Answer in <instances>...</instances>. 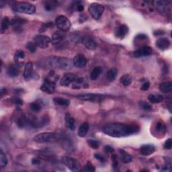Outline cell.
Returning a JSON list of instances; mask_svg holds the SVG:
<instances>
[{"label": "cell", "mask_w": 172, "mask_h": 172, "mask_svg": "<svg viewBox=\"0 0 172 172\" xmlns=\"http://www.w3.org/2000/svg\"><path fill=\"white\" fill-rule=\"evenodd\" d=\"M104 150L106 151V152H107V153H112V152L114 151L113 148L111 146H110V145L105 146Z\"/></svg>", "instance_id": "cell-50"}, {"label": "cell", "mask_w": 172, "mask_h": 172, "mask_svg": "<svg viewBox=\"0 0 172 172\" xmlns=\"http://www.w3.org/2000/svg\"><path fill=\"white\" fill-rule=\"evenodd\" d=\"M117 75V70L116 69H111L107 73V79L112 82L115 80Z\"/></svg>", "instance_id": "cell-34"}, {"label": "cell", "mask_w": 172, "mask_h": 172, "mask_svg": "<svg viewBox=\"0 0 172 172\" xmlns=\"http://www.w3.org/2000/svg\"><path fill=\"white\" fill-rule=\"evenodd\" d=\"M155 151V145L152 144H147V145H143L140 148V151L141 153L145 156H149L153 154Z\"/></svg>", "instance_id": "cell-20"}, {"label": "cell", "mask_w": 172, "mask_h": 172, "mask_svg": "<svg viewBox=\"0 0 172 172\" xmlns=\"http://www.w3.org/2000/svg\"><path fill=\"white\" fill-rule=\"evenodd\" d=\"M156 46L160 50H166L170 46V42L167 38L161 37L157 39L156 41Z\"/></svg>", "instance_id": "cell-22"}, {"label": "cell", "mask_w": 172, "mask_h": 172, "mask_svg": "<svg viewBox=\"0 0 172 172\" xmlns=\"http://www.w3.org/2000/svg\"><path fill=\"white\" fill-rule=\"evenodd\" d=\"M94 157L98 159V161H99L100 162H105V158L103 157L102 155H101L100 154H98V153H95L94 155Z\"/></svg>", "instance_id": "cell-48"}, {"label": "cell", "mask_w": 172, "mask_h": 172, "mask_svg": "<svg viewBox=\"0 0 172 172\" xmlns=\"http://www.w3.org/2000/svg\"><path fill=\"white\" fill-rule=\"evenodd\" d=\"M129 33V28L125 24L118 26L115 30V36L118 38H124Z\"/></svg>", "instance_id": "cell-15"}, {"label": "cell", "mask_w": 172, "mask_h": 172, "mask_svg": "<svg viewBox=\"0 0 172 172\" xmlns=\"http://www.w3.org/2000/svg\"><path fill=\"white\" fill-rule=\"evenodd\" d=\"M25 53L22 50H18L15 52L14 55V61L15 65L18 67H22L24 63Z\"/></svg>", "instance_id": "cell-16"}, {"label": "cell", "mask_w": 172, "mask_h": 172, "mask_svg": "<svg viewBox=\"0 0 172 172\" xmlns=\"http://www.w3.org/2000/svg\"><path fill=\"white\" fill-rule=\"evenodd\" d=\"M87 143H88L90 147L92 148V149H98L99 146V143L98 141H95V140H93V139L88 140Z\"/></svg>", "instance_id": "cell-41"}, {"label": "cell", "mask_w": 172, "mask_h": 172, "mask_svg": "<svg viewBox=\"0 0 172 172\" xmlns=\"http://www.w3.org/2000/svg\"><path fill=\"white\" fill-rule=\"evenodd\" d=\"M12 102L13 103H14L16 105H22L23 104V101L20 98H17V97H15L12 99Z\"/></svg>", "instance_id": "cell-46"}, {"label": "cell", "mask_w": 172, "mask_h": 172, "mask_svg": "<svg viewBox=\"0 0 172 172\" xmlns=\"http://www.w3.org/2000/svg\"><path fill=\"white\" fill-rule=\"evenodd\" d=\"M11 8L14 11L26 14H33L36 11L35 6L26 2H14L11 4Z\"/></svg>", "instance_id": "cell-2"}, {"label": "cell", "mask_w": 172, "mask_h": 172, "mask_svg": "<svg viewBox=\"0 0 172 172\" xmlns=\"http://www.w3.org/2000/svg\"><path fill=\"white\" fill-rule=\"evenodd\" d=\"M41 90L46 94H53L55 91V82L49 78H46L45 82L41 87Z\"/></svg>", "instance_id": "cell-10"}, {"label": "cell", "mask_w": 172, "mask_h": 172, "mask_svg": "<svg viewBox=\"0 0 172 172\" xmlns=\"http://www.w3.org/2000/svg\"><path fill=\"white\" fill-rule=\"evenodd\" d=\"M163 147H164V149H171V147H172V139L171 138L168 139L167 141H165V142L164 143Z\"/></svg>", "instance_id": "cell-43"}, {"label": "cell", "mask_w": 172, "mask_h": 172, "mask_svg": "<svg viewBox=\"0 0 172 172\" xmlns=\"http://www.w3.org/2000/svg\"><path fill=\"white\" fill-rule=\"evenodd\" d=\"M73 65L78 68L85 67L87 64V60L82 54H78L75 56L73 59Z\"/></svg>", "instance_id": "cell-12"}, {"label": "cell", "mask_w": 172, "mask_h": 172, "mask_svg": "<svg viewBox=\"0 0 172 172\" xmlns=\"http://www.w3.org/2000/svg\"><path fill=\"white\" fill-rule=\"evenodd\" d=\"M55 25L63 32H67L70 29L71 26V23L66 16L63 15H60L55 20Z\"/></svg>", "instance_id": "cell-5"}, {"label": "cell", "mask_w": 172, "mask_h": 172, "mask_svg": "<svg viewBox=\"0 0 172 172\" xmlns=\"http://www.w3.org/2000/svg\"><path fill=\"white\" fill-rule=\"evenodd\" d=\"M26 47L27 48V49L29 50L30 53H34L37 51V45L34 42H29L26 45Z\"/></svg>", "instance_id": "cell-38"}, {"label": "cell", "mask_w": 172, "mask_h": 172, "mask_svg": "<svg viewBox=\"0 0 172 172\" xmlns=\"http://www.w3.org/2000/svg\"><path fill=\"white\" fill-rule=\"evenodd\" d=\"M65 122H66V125H67V128L69 130L73 131L75 129L74 118L72 117V116L69 113H67L65 115Z\"/></svg>", "instance_id": "cell-24"}, {"label": "cell", "mask_w": 172, "mask_h": 172, "mask_svg": "<svg viewBox=\"0 0 172 172\" xmlns=\"http://www.w3.org/2000/svg\"><path fill=\"white\" fill-rule=\"evenodd\" d=\"M57 6V2L56 1H47L45 3V8L47 11H51L55 9Z\"/></svg>", "instance_id": "cell-32"}, {"label": "cell", "mask_w": 172, "mask_h": 172, "mask_svg": "<svg viewBox=\"0 0 172 172\" xmlns=\"http://www.w3.org/2000/svg\"><path fill=\"white\" fill-rule=\"evenodd\" d=\"M6 2L5 1H1V2H0V7H1V8H2L3 6H6Z\"/></svg>", "instance_id": "cell-53"}, {"label": "cell", "mask_w": 172, "mask_h": 172, "mask_svg": "<svg viewBox=\"0 0 172 172\" xmlns=\"http://www.w3.org/2000/svg\"><path fill=\"white\" fill-rule=\"evenodd\" d=\"M105 98L106 95L99 94H84L77 95V98L81 100L91 102H101Z\"/></svg>", "instance_id": "cell-7"}, {"label": "cell", "mask_w": 172, "mask_h": 172, "mask_svg": "<svg viewBox=\"0 0 172 172\" xmlns=\"http://www.w3.org/2000/svg\"><path fill=\"white\" fill-rule=\"evenodd\" d=\"M90 126L87 122H84L79 126L78 129V135L80 137H85L89 131Z\"/></svg>", "instance_id": "cell-23"}, {"label": "cell", "mask_w": 172, "mask_h": 172, "mask_svg": "<svg viewBox=\"0 0 172 172\" xmlns=\"http://www.w3.org/2000/svg\"><path fill=\"white\" fill-rule=\"evenodd\" d=\"M57 139V135L53 133H42L37 135L34 137V141L38 143H46L53 142Z\"/></svg>", "instance_id": "cell-4"}, {"label": "cell", "mask_w": 172, "mask_h": 172, "mask_svg": "<svg viewBox=\"0 0 172 172\" xmlns=\"http://www.w3.org/2000/svg\"><path fill=\"white\" fill-rule=\"evenodd\" d=\"M84 10V7L82 4H81V3H79V4L77 5V10L78 11H79V12H81V11H83Z\"/></svg>", "instance_id": "cell-51"}, {"label": "cell", "mask_w": 172, "mask_h": 172, "mask_svg": "<svg viewBox=\"0 0 172 172\" xmlns=\"http://www.w3.org/2000/svg\"><path fill=\"white\" fill-rule=\"evenodd\" d=\"M26 23V20L20 18H15L11 20V26H12L15 30H20L24 24Z\"/></svg>", "instance_id": "cell-21"}, {"label": "cell", "mask_w": 172, "mask_h": 172, "mask_svg": "<svg viewBox=\"0 0 172 172\" xmlns=\"http://www.w3.org/2000/svg\"><path fill=\"white\" fill-rule=\"evenodd\" d=\"M140 128L137 125H126L122 123L107 124L103 128V132L112 137H127L139 133Z\"/></svg>", "instance_id": "cell-1"}, {"label": "cell", "mask_w": 172, "mask_h": 172, "mask_svg": "<svg viewBox=\"0 0 172 172\" xmlns=\"http://www.w3.org/2000/svg\"><path fill=\"white\" fill-rule=\"evenodd\" d=\"M120 154H121L122 161L125 163H129L132 161L131 155L128 153L125 150H120Z\"/></svg>", "instance_id": "cell-31"}, {"label": "cell", "mask_w": 172, "mask_h": 172, "mask_svg": "<svg viewBox=\"0 0 172 172\" xmlns=\"http://www.w3.org/2000/svg\"><path fill=\"white\" fill-rule=\"evenodd\" d=\"M149 87H150V83L147 82H145L143 84L141 87V90H143V91H147V90H149Z\"/></svg>", "instance_id": "cell-47"}, {"label": "cell", "mask_w": 172, "mask_h": 172, "mask_svg": "<svg viewBox=\"0 0 172 172\" xmlns=\"http://www.w3.org/2000/svg\"><path fill=\"white\" fill-rule=\"evenodd\" d=\"M84 171H90V172H94L95 171V168L92 163L90 162H87L86 165L84 167Z\"/></svg>", "instance_id": "cell-42"}, {"label": "cell", "mask_w": 172, "mask_h": 172, "mask_svg": "<svg viewBox=\"0 0 172 172\" xmlns=\"http://www.w3.org/2000/svg\"><path fill=\"white\" fill-rule=\"evenodd\" d=\"M33 63L32 62H28L25 64L24 71V77L26 81H29L33 77Z\"/></svg>", "instance_id": "cell-17"}, {"label": "cell", "mask_w": 172, "mask_h": 172, "mask_svg": "<svg viewBox=\"0 0 172 172\" xmlns=\"http://www.w3.org/2000/svg\"><path fill=\"white\" fill-rule=\"evenodd\" d=\"M34 43L37 45V46L42 48V49H45L49 46L50 42H51V39L44 34H38L34 38Z\"/></svg>", "instance_id": "cell-9"}, {"label": "cell", "mask_w": 172, "mask_h": 172, "mask_svg": "<svg viewBox=\"0 0 172 172\" xmlns=\"http://www.w3.org/2000/svg\"><path fill=\"white\" fill-rule=\"evenodd\" d=\"M53 23L52 22H48V23H46V24H44L42 26L41 29H40V32L45 31L46 29H49V28H51V27H53Z\"/></svg>", "instance_id": "cell-44"}, {"label": "cell", "mask_w": 172, "mask_h": 172, "mask_svg": "<svg viewBox=\"0 0 172 172\" xmlns=\"http://www.w3.org/2000/svg\"><path fill=\"white\" fill-rule=\"evenodd\" d=\"M112 167H114V168L117 167L118 166V156L114 154L112 155Z\"/></svg>", "instance_id": "cell-45"}, {"label": "cell", "mask_w": 172, "mask_h": 172, "mask_svg": "<svg viewBox=\"0 0 172 172\" xmlns=\"http://www.w3.org/2000/svg\"><path fill=\"white\" fill-rule=\"evenodd\" d=\"M63 163L65 164L69 170L73 171H79L81 169V165L77 159L69 157H64L62 159Z\"/></svg>", "instance_id": "cell-8"}, {"label": "cell", "mask_w": 172, "mask_h": 172, "mask_svg": "<svg viewBox=\"0 0 172 172\" xmlns=\"http://www.w3.org/2000/svg\"><path fill=\"white\" fill-rule=\"evenodd\" d=\"M148 99L151 103L158 104L161 102L163 99V97L160 94H150L148 97Z\"/></svg>", "instance_id": "cell-29"}, {"label": "cell", "mask_w": 172, "mask_h": 172, "mask_svg": "<svg viewBox=\"0 0 172 172\" xmlns=\"http://www.w3.org/2000/svg\"><path fill=\"white\" fill-rule=\"evenodd\" d=\"M53 102L55 103L56 104L59 106H68L69 105L70 101L69 99L63 98H59V97H56L53 98Z\"/></svg>", "instance_id": "cell-28"}, {"label": "cell", "mask_w": 172, "mask_h": 172, "mask_svg": "<svg viewBox=\"0 0 172 172\" xmlns=\"http://www.w3.org/2000/svg\"><path fill=\"white\" fill-rule=\"evenodd\" d=\"M65 37V33L61 30L56 31L55 33L52 35L51 42L53 45H57L61 42Z\"/></svg>", "instance_id": "cell-19"}, {"label": "cell", "mask_w": 172, "mask_h": 172, "mask_svg": "<svg viewBox=\"0 0 172 172\" xmlns=\"http://www.w3.org/2000/svg\"><path fill=\"white\" fill-rule=\"evenodd\" d=\"M41 159L38 157H34L33 159H32V163L34 164V165H39V164H41Z\"/></svg>", "instance_id": "cell-49"}, {"label": "cell", "mask_w": 172, "mask_h": 172, "mask_svg": "<svg viewBox=\"0 0 172 172\" xmlns=\"http://www.w3.org/2000/svg\"><path fill=\"white\" fill-rule=\"evenodd\" d=\"M82 42L89 50H94L96 48V43L92 38L87 36H84L82 38Z\"/></svg>", "instance_id": "cell-14"}, {"label": "cell", "mask_w": 172, "mask_h": 172, "mask_svg": "<svg viewBox=\"0 0 172 172\" xmlns=\"http://www.w3.org/2000/svg\"><path fill=\"white\" fill-rule=\"evenodd\" d=\"M7 164V158L4 152L3 151V150H1L0 151V165H1V167L3 168L6 166Z\"/></svg>", "instance_id": "cell-36"}, {"label": "cell", "mask_w": 172, "mask_h": 172, "mask_svg": "<svg viewBox=\"0 0 172 172\" xmlns=\"http://www.w3.org/2000/svg\"><path fill=\"white\" fill-rule=\"evenodd\" d=\"M30 108L31 110H33V112H38L41 111L42 109L41 104L38 102L31 103L30 104Z\"/></svg>", "instance_id": "cell-37"}, {"label": "cell", "mask_w": 172, "mask_h": 172, "mask_svg": "<svg viewBox=\"0 0 172 172\" xmlns=\"http://www.w3.org/2000/svg\"><path fill=\"white\" fill-rule=\"evenodd\" d=\"M153 5L159 12L166 13L169 7V2L166 1H155Z\"/></svg>", "instance_id": "cell-18"}, {"label": "cell", "mask_w": 172, "mask_h": 172, "mask_svg": "<svg viewBox=\"0 0 172 172\" xmlns=\"http://www.w3.org/2000/svg\"><path fill=\"white\" fill-rule=\"evenodd\" d=\"M155 129L160 133H165L166 132L165 125L162 121H159L156 124Z\"/></svg>", "instance_id": "cell-35"}, {"label": "cell", "mask_w": 172, "mask_h": 172, "mask_svg": "<svg viewBox=\"0 0 172 172\" xmlns=\"http://www.w3.org/2000/svg\"><path fill=\"white\" fill-rule=\"evenodd\" d=\"M153 53V49L149 46H144L140 47L139 49L134 52L135 57H142L149 56Z\"/></svg>", "instance_id": "cell-11"}, {"label": "cell", "mask_w": 172, "mask_h": 172, "mask_svg": "<svg viewBox=\"0 0 172 172\" xmlns=\"http://www.w3.org/2000/svg\"><path fill=\"white\" fill-rule=\"evenodd\" d=\"M77 79V75L72 73H68L64 75L61 79V85L63 86H68L70 83L74 82Z\"/></svg>", "instance_id": "cell-13"}, {"label": "cell", "mask_w": 172, "mask_h": 172, "mask_svg": "<svg viewBox=\"0 0 172 172\" xmlns=\"http://www.w3.org/2000/svg\"><path fill=\"white\" fill-rule=\"evenodd\" d=\"M49 67L58 68L61 69H67L71 67V61L69 59L65 57H55L49 59Z\"/></svg>", "instance_id": "cell-3"}, {"label": "cell", "mask_w": 172, "mask_h": 172, "mask_svg": "<svg viewBox=\"0 0 172 172\" xmlns=\"http://www.w3.org/2000/svg\"><path fill=\"white\" fill-rule=\"evenodd\" d=\"M139 106L141 109L145 110H151L152 109V107L149 104L144 101H140L139 102Z\"/></svg>", "instance_id": "cell-39"}, {"label": "cell", "mask_w": 172, "mask_h": 172, "mask_svg": "<svg viewBox=\"0 0 172 172\" xmlns=\"http://www.w3.org/2000/svg\"><path fill=\"white\" fill-rule=\"evenodd\" d=\"M147 37L145 35V34H138L137 37H135V42H137V43H139L140 42H146L147 41Z\"/></svg>", "instance_id": "cell-40"}, {"label": "cell", "mask_w": 172, "mask_h": 172, "mask_svg": "<svg viewBox=\"0 0 172 172\" xmlns=\"http://www.w3.org/2000/svg\"><path fill=\"white\" fill-rule=\"evenodd\" d=\"M18 66H15L14 65H10L7 67V73L10 77H16L19 75V70L18 69Z\"/></svg>", "instance_id": "cell-25"}, {"label": "cell", "mask_w": 172, "mask_h": 172, "mask_svg": "<svg viewBox=\"0 0 172 172\" xmlns=\"http://www.w3.org/2000/svg\"><path fill=\"white\" fill-rule=\"evenodd\" d=\"M88 11L91 17L95 20H98L104 11V7L98 3H92L90 5Z\"/></svg>", "instance_id": "cell-6"}, {"label": "cell", "mask_w": 172, "mask_h": 172, "mask_svg": "<svg viewBox=\"0 0 172 172\" xmlns=\"http://www.w3.org/2000/svg\"><path fill=\"white\" fill-rule=\"evenodd\" d=\"M11 25V21L10 20V19L7 17H4L2 20V24H1V29H0V32L1 33L3 34L4 33V32L8 29L9 26Z\"/></svg>", "instance_id": "cell-30"}, {"label": "cell", "mask_w": 172, "mask_h": 172, "mask_svg": "<svg viewBox=\"0 0 172 172\" xmlns=\"http://www.w3.org/2000/svg\"><path fill=\"white\" fill-rule=\"evenodd\" d=\"M102 71H103V69L102 67L98 66L95 67L90 73L91 79L94 80H94H96L99 77V76L102 73Z\"/></svg>", "instance_id": "cell-27"}, {"label": "cell", "mask_w": 172, "mask_h": 172, "mask_svg": "<svg viewBox=\"0 0 172 172\" xmlns=\"http://www.w3.org/2000/svg\"><path fill=\"white\" fill-rule=\"evenodd\" d=\"M120 82L124 86H129L132 83V77L129 75H125L121 77Z\"/></svg>", "instance_id": "cell-33"}, {"label": "cell", "mask_w": 172, "mask_h": 172, "mask_svg": "<svg viewBox=\"0 0 172 172\" xmlns=\"http://www.w3.org/2000/svg\"><path fill=\"white\" fill-rule=\"evenodd\" d=\"M172 90V83L170 82H163L159 85V90L163 93H170Z\"/></svg>", "instance_id": "cell-26"}, {"label": "cell", "mask_w": 172, "mask_h": 172, "mask_svg": "<svg viewBox=\"0 0 172 172\" xmlns=\"http://www.w3.org/2000/svg\"><path fill=\"white\" fill-rule=\"evenodd\" d=\"M7 92V90L6 88H2L1 91H0V94H1V96L2 97L3 94H6Z\"/></svg>", "instance_id": "cell-52"}]
</instances>
